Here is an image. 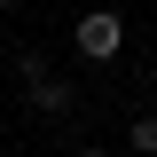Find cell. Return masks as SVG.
I'll use <instances>...</instances> for the list:
<instances>
[{"instance_id":"cell-1","label":"cell","mask_w":157,"mask_h":157,"mask_svg":"<svg viewBox=\"0 0 157 157\" xmlns=\"http://www.w3.org/2000/svg\"><path fill=\"white\" fill-rule=\"evenodd\" d=\"M71 47L86 63H118V47H126V24H118V8H86V16L71 24Z\"/></svg>"},{"instance_id":"cell-2","label":"cell","mask_w":157,"mask_h":157,"mask_svg":"<svg viewBox=\"0 0 157 157\" xmlns=\"http://www.w3.org/2000/svg\"><path fill=\"white\" fill-rule=\"evenodd\" d=\"M16 71H24V86H32V110H39V118H71V110H78L71 78H55L39 55H16Z\"/></svg>"},{"instance_id":"cell-3","label":"cell","mask_w":157,"mask_h":157,"mask_svg":"<svg viewBox=\"0 0 157 157\" xmlns=\"http://www.w3.org/2000/svg\"><path fill=\"white\" fill-rule=\"evenodd\" d=\"M126 149H134V157H157V110H141L134 126H126Z\"/></svg>"},{"instance_id":"cell-4","label":"cell","mask_w":157,"mask_h":157,"mask_svg":"<svg viewBox=\"0 0 157 157\" xmlns=\"http://www.w3.org/2000/svg\"><path fill=\"white\" fill-rule=\"evenodd\" d=\"M0 126H8V102H0Z\"/></svg>"},{"instance_id":"cell-5","label":"cell","mask_w":157,"mask_h":157,"mask_svg":"<svg viewBox=\"0 0 157 157\" xmlns=\"http://www.w3.org/2000/svg\"><path fill=\"white\" fill-rule=\"evenodd\" d=\"M0 8H16V0H0Z\"/></svg>"}]
</instances>
